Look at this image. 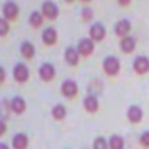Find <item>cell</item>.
I'll use <instances>...</instances> for the list:
<instances>
[{"label": "cell", "instance_id": "obj_3", "mask_svg": "<svg viewBox=\"0 0 149 149\" xmlns=\"http://www.w3.org/2000/svg\"><path fill=\"white\" fill-rule=\"evenodd\" d=\"M76 50L80 52L81 57H88V56H92L94 50H95V42H94L92 38H81V40L78 42V45H76Z\"/></svg>", "mask_w": 149, "mask_h": 149}, {"label": "cell", "instance_id": "obj_13", "mask_svg": "<svg viewBox=\"0 0 149 149\" xmlns=\"http://www.w3.org/2000/svg\"><path fill=\"white\" fill-rule=\"evenodd\" d=\"M19 50H21V56H23L24 59H33V57H35V54H37L35 45H33L31 42H28V40H24V42L21 43Z\"/></svg>", "mask_w": 149, "mask_h": 149}, {"label": "cell", "instance_id": "obj_6", "mask_svg": "<svg viewBox=\"0 0 149 149\" xmlns=\"http://www.w3.org/2000/svg\"><path fill=\"white\" fill-rule=\"evenodd\" d=\"M61 94H63L66 99L76 97V94H78V85H76V81H74V80H64L63 85H61Z\"/></svg>", "mask_w": 149, "mask_h": 149}, {"label": "cell", "instance_id": "obj_10", "mask_svg": "<svg viewBox=\"0 0 149 149\" xmlns=\"http://www.w3.org/2000/svg\"><path fill=\"white\" fill-rule=\"evenodd\" d=\"M38 74H40V78H42L43 81H52L54 76H56V68H54V64L43 63V64L40 66V70H38Z\"/></svg>", "mask_w": 149, "mask_h": 149}, {"label": "cell", "instance_id": "obj_29", "mask_svg": "<svg viewBox=\"0 0 149 149\" xmlns=\"http://www.w3.org/2000/svg\"><path fill=\"white\" fill-rule=\"evenodd\" d=\"M116 2H118L120 5H123V7H127V5H130V2H132V0H116Z\"/></svg>", "mask_w": 149, "mask_h": 149}, {"label": "cell", "instance_id": "obj_18", "mask_svg": "<svg viewBox=\"0 0 149 149\" xmlns=\"http://www.w3.org/2000/svg\"><path fill=\"white\" fill-rule=\"evenodd\" d=\"M12 148L14 149H26L28 148V135L26 134H16L12 137Z\"/></svg>", "mask_w": 149, "mask_h": 149}, {"label": "cell", "instance_id": "obj_25", "mask_svg": "<svg viewBox=\"0 0 149 149\" xmlns=\"http://www.w3.org/2000/svg\"><path fill=\"white\" fill-rule=\"evenodd\" d=\"M92 17H94V12H92V9H88V7H83V9H81V19H83V21H92Z\"/></svg>", "mask_w": 149, "mask_h": 149}, {"label": "cell", "instance_id": "obj_1", "mask_svg": "<svg viewBox=\"0 0 149 149\" xmlns=\"http://www.w3.org/2000/svg\"><path fill=\"white\" fill-rule=\"evenodd\" d=\"M102 70H104V73L109 74V76H116V74L120 73V70H121V63H120L118 57L108 56V57L102 61Z\"/></svg>", "mask_w": 149, "mask_h": 149}, {"label": "cell", "instance_id": "obj_8", "mask_svg": "<svg viewBox=\"0 0 149 149\" xmlns=\"http://www.w3.org/2000/svg\"><path fill=\"white\" fill-rule=\"evenodd\" d=\"M130 30H132V24L128 19H120L116 24H114V33L120 38L130 37Z\"/></svg>", "mask_w": 149, "mask_h": 149}, {"label": "cell", "instance_id": "obj_27", "mask_svg": "<svg viewBox=\"0 0 149 149\" xmlns=\"http://www.w3.org/2000/svg\"><path fill=\"white\" fill-rule=\"evenodd\" d=\"M5 132H7V125H5V121H2V120H0V137H2Z\"/></svg>", "mask_w": 149, "mask_h": 149}, {"label": "cell", "instance_id": "obj_7", "mask_svg": "<svg viewBox=\"0 0 149 149\" xmlns=\"http://www.w3.org/2000/svg\"><path fill=\"white\" fill-rule=\"evenodd\" d=\"M134 71L137 74L149 73V57L148 56H137L134 61Z\"/></svg>", "mask_w": 149, "mask_h": 149}, {"label": "cell", "instance_id": "obj_32", "mask_svg": "<svg viewBox=\"0 0 149 149\" xmlns=\"http://www.w3.org/2000/svg\"><path fill=\"white\" fill-rule=\"evenodd\" d=\"M66 2H68V3H71V2H74V0H66Z\"/></svg>", "mask_w": 149, "mask_h": 149}, {"label": "cell", "instance_id": "obj_11", "mask_svg": "<svg viewBox=\"0 0 149 149\" xmlns=\"http://www.w3.org/2000/svg\"><path fill=\"white\" fill-rule=\"evenodd\" d=\"M64 61L70 64V66H76L80 63V52L76 50V47H68L64 50Z\"/></svg>", "mask_w": 149, "mask_h": 149}, {"label": "cell", "instance_id": "obj_2", "mask_svg": "<svg viewBox=\"0 0 149 149\" xmlns=\"http://www.w3.org/2000/svg\"><path fill=\"white\" fill-rule=\"evenodd\" d=\"M40 12L43 14L45 19L54 21V19H57V16H59V7H57L52 0H45V2L42 3V10H40Z\"/></svg>", "mask_w": 149, "mask_h": 149}, {"label": "cell", "instance_id": "obj_23", "mask_svg": "<svg viewBox=\"0 0 149 149\" xmlns=\"http://www.w3.org/2000/svg\"><path fill=\"white\" fill-rule=\"evenodd\" d=\"M92 146H94V149H109V142L104 137H95Z\"/></svg>", "mask_w": 149, "mask_h": 149}, {"label": "cell", "instance_id": "obj_30", "mask_svg": "<svg viewBox=\"0 0 149 149\" xmlns=\"http://www.w3.org/2000/svg\"><path fill=\"white\" fill-rule=\"evenodd\" d=\"M0 149H9V146H7V144H3V142H0Z\"/></svg>", "mask_w": 149, "mask_h": 149}, {"label": "cell", "instance_id": "obj_28", "mask_svg": "<svg viewBox=\"0 0 149 149\" xmlns=\"http://www.w3.org/2000/svg\"><path fill=\"white\" fill-rule=\"evenodd\" d=\"M5 81V70L0 66V83H3Z\"/></svg>", "mask_w": 149, "mask_h": 149}, {"label": "cell", "instance_id": "obj_15", "mask_svg": "<svg viewBox=\"0 0 149 149\" xmlns=\"http://www.w3.org/2000/svg\"><path fill=\"white\" fill-rule=\"evenodd\" d=\"M10 109H12V113H16V114L24 113L26 111V101H24L23 97H19V95L12 97V101H10Z\"/></svg>", "mask_w": 149, "mask_h": 149}, {"label": "cell", "instance_id": "obj_12", "mask_svg": "<svg viewBox=\"0 0 149 149\" xmlns=\"http://www.w3.org/2000/svg\"><path fill=\"white\" fill-rule=\"evenodd\" d=\"M135 45H137V42H135V38L134 37H125V38L120 40V49H121L123 54H130V52H134V50H135Z\"/></svg>", "mask_w": 149, "mask_h": 149}, {"label": "cell", "instance_id": "obj_16", "mask_svg": "<svg viewBox=\"0 0 149 149\" xmlns=\"http://www.w3.org/2000/svg\"><path fill=\"white\" fill-rule=\"evenodd\" d=\"M83 108H85V111H88V113H97L99 111V101H97V97L95 95H87L83 99Z\"/></svg>", "mask_w": 149, "mask_h": 149}, {"label": "cell", "instance_id": "obj_17", "mask_svg": "<svg viewBox=\"0 0 149 149\" xmlns=\"http://www.w3.org/2000/svg\"><path fill=\"white\" fill-rule=\"evenodd\" d=\"M42 42H43L45 45H54V43L57 42V31H56V28H47V30H43V33H42Z\"/></svg>", "mask_w": 149, "mask_h": 149}, {"label": "cell", "instance_id": "obj_21", "mask_svg": "<svg viewBox=\"0 0 149 149\" xmlns=\"http://www.w3.org/2000/svg\"><path fill=\"white\" fill-rule=\"evenodd\" d=\"M66 108L63 106V104H56L54 108H52V118L54 120H64L66 118Z\"/></svg>", "mask_w": 149, "mask_h": 149}, {"label": "cell", "instance_id": "obj_26", "mask_svg": "<svg viewBox=\"0 0 149 149\" xmlns=\"http://www.w3.org/2000/svg\"><path fill=\"white\" fill-rule=\"evenodd\" d=\"M139 142H141V146H142V148H149V132H148V130L141 134Z\"/></svg>", "mask_w": 149, "mask_h": 149}, {"label": "cell", "instance_id": "obj_24", "mask_svg": "<svg viewBox=\"0 0 149 149\" xmlns=\"http://www.w3.org/2000/svg\"><path fill=\"white\" fill-rule=\"evenodd\" d=\"M9 33V21L5 17H0V37H5Z\"/></svg>", "mask_w": 149, "mask_h": 149}, {"label": "cell", "instance_id": "obj_4", "mask_svg": "<svg viewBox=\"0 0 149 149\" xmlns=\"http://www.w3.org/2000/svg\"><path fill=\"white\" fill-rule=\"evenodd\" d=\"M2 14H3V17H5L7 21H14V19L17 17V14H19L17 3L12 2V0H7V2L2 5Z\"/></svg>", "mask_w": 149, "mask_h": 149}, {"label": "cell", "instance_id": "obj_31", "mask_svg": "<svg viewBox=\"0 0 149 149\" xmlns=\"http://www.w3.org/2000/svg\"><path fill=\"white\" fill-rule=\"evenodd\" d=\"M81 2H83V3H88V2H92V0H81Z\"/></svg>", "mask_w": 149, "mask_h": 149}, {"label": "cell", "instance_id": "obj_5", "mask_svg": "<svg viewBox=\"0 0 149 149\" xmlns=\"http://www.w3.org/2000/svg\"><path fill=\"white\" fill-rule=\"evenodd\" d=\"M14 80L17 81V83H24V81H28V78H30V70H28V66L24 64V63H17L16 66H14Z\"/></svg>", "mask_w": 149, "mask_h": 149}, {"label": "cell", "instance_id": "obj_20", "mask_svg": "<svg viewBox=\"0 0 149 149\" xmlns=\"http://www.w3.org/2000/svg\"><path fill=\"white\" fill-rule=\"evenodd\" d=\"M43 14L42 12H38V10H33L31 14H30V24L33 26V28H40L42 24H43Z\"/></svg>", "mask_w": 149, "mask_h": 149}, {"label": "cell", "instance_id": "obj_9", "mask_svg": "<svg viewBox=\"0 0 149 149\" xmlns=\"http://www.w3.org/2000/svg\"><path fill=\"white\" fill-rule=\"evenodd\" d=\"M88 38H92L94 42H101L106 38V28L101 24V23H94L90 26V31H88Z\"/></svg>", "mask_w": 149, "mask_h": 149}, {"label": "cell", "instance_id": "obj_19", "mask_svg": "<svg viewBox=\"0 0 149 149\" xmlns=\"http://www.w3.org/2000/svg\"><path fill=\"white\" fill-rule=\"evenodd\" d=\"M108 142H109V149H123L125 148V141H123V137H121V135H116V134L108 139Z\"/></svg>", "mask_w": 149, "mask_h": 149}, {"label": "cell", "instance_id": "obj_22", "mask_svg": "<svg viewBox=\"0 0 149 149\" xmlns=\"http://www.w3.org/2000/svg\"><path fill=\"white\" fill-rule=\"evenodd\" d=\"M12 111L10 109V101H0V120L3 121V120H7L9 118V113Z\"/></svg>", "mask_w": 149, "mask_h": 149}, {"label": "cell", "instance_id": "obj_14", "mask_svg": "<svg viewBox=\"0 0 149 149\" xmlns=\"http://www.w3.org/2000/svg\"><path fill=\"white\" fill-rule=\"evenodd\" d=\"M142 116H144V113H142V109L139 106H130L127 109V118H128L130 123H139L142 120Z\"/></svg>", "mask_w": 149, "mask_h": 149}]
</instances>
